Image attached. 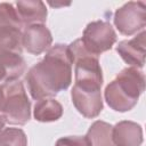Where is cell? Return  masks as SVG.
<instances>
[{"label": "cell", "mask_w": 146, "mask_h": 146, "mask_svg": "<svg viewBox=\"0 0 146 146\" xmlns=\"http://www.w3.org/2000/svg\"><path fill=\"white\" fill-rule=\"evenodd\" d=\"M71 98L78 112L87 119H94L98 116L103 110L100 91H86L73 86Z\"/></svg>", "instance_id": "cell-8"}, {"label": "cell", "mask_w": 146, "mask_h": 146, "mask_svg": "<svg viewBox=\"0 0 146 146\" xmlns=\"http://www.w3.org/2000/svg\"><path fill=\"white\" fill-rule=\"evenodd\" d=\"M84 137L90 146H114L113 125L105 121H95Z\"/></svg>", "instance_id": "cell-14"}, {"label": "cell", "mask_w": 146, "mask_h": 146, "mask_svg": "<svg viewBox=\"0 0 146 146\" xmlns=\"http://www.w3.org/2000/svg\"><path fill=\"white\" fill-rule=\"evenodd\" d=\"M52 36L49 29L43 24H33L24 27L22 44L32 55H40L51 47Z\"/></svg>", "instance_id": "cell-7"}, {"label": "cell", "mask_w": 146, "mask_h": 146, "mask_svg": "<svg viewBox=\"0 0 146 146\" xmlns=\"http://www.w3.org/2000/svg\"><path fill=\"white\" fill-rule=\"evenodd\" d=\"M16 10L24 27L33 24H43L48 15L46 5L40 0L17 1Z\"/></svg>", "instance_id": "cell-11"}, {"label": "cell", "mask_w": 146, "mask_h": 146, "mask_svg": "<svg viewBox=\"0 0 146 146\" xmlns=\"http://www.w3.org/2000/svg\"><path fill=\"white\" fill-rule=\"evenodd\" d=\"M145 90V75L137 67L123 68L104 91L107 105L116 112L132 110Z\"/></svg>", "instance_id": "cell-2"}, {"label": "cell", "mask_w": 146, "mask_h": 146, "mask_svg": "<svg viewBox=\"0 0 146 146\" xmlns=\"http://www.w3.org/2000/svg\"><path fill=\"white\" fill-rule=\"evenodd\" d=\"M0 146H27V137L19 128H3L0 132Z\"/></svg>", "instance_id": "cell-17"}, {"label": "cell", "mask_w": 146, "mask_h": 146, "mask_svg": "<svg viewBox=\"0 0 146 146\" xmlns=\"http://www.w3.org/2000/svg\"><path fill=\"white\" fill-rule=\"evenodd\" d=\"M63 115V106L54 98H42L36 100L33 116L39 122H54Z\"/></svg>", "instance_id": "cell-13"}, {"label": "cell", "mask_w": 146, "mask_h": 146, "mask_svg": "<svg viewBox=\"0 0 146 146\" xmlns=\"http://www.w3.org/2000/svg\"><path fill=\"white\" fill-rule=\"evenodd\" d=\"M145 30L140 31L130 40H122L116 46V51L121 58L132 67L141 68L145 64Z\"/></svg>", "instance_id": "cell-9"}, {"label": "cell", "mask_w": 146, "mask_h": 146, "mask_svg": "<svg viewBox=\"0 0 146 146\" xmlns=\"http://www.w3.org/2000/svg\"><path fill=\"white\" fill-rule=\"evenodd\" d=\"M5 124H6V121H5L3 116H2V115H1V113H0V132L3 130V128H5Z\"/></svg>", "instance_id": "cell-19"}, {"label": "cell", "mask_w": 146, "mask_h": 146, "mask_svg": "<svg viewBox=\"0 0 146 146\" xmlns=\"http://www.w3.org/2000/svg\"><path fill=\"white\" fill-rule=\"evenodd\" d=\"M0 26L15 27L21 31L24 27L17 14V10L13 3H8V2L0 3Z\"/></svg>", "instance_id": "cell-16"}, {"label": "cell", "mask_w": 146, "mask_h": 146, "mask_svg": "<svg viewBox=\"0 0 146 146\" xmlns=\"http://www.w3.org/2000/svg\"><path fill=\"white\" fill-rule=\"evenodd\" d=\"M114 25L123 35L143 31L146 25V5L144 1H129L114 13Z\"/></svg>", "instance_id": "cell-6"}, {"label": "cell", "mask_w": 146, "mask_h": 146, "mask_svg": "<svg viewBox=\"0 0 146 146\" xmlns=\"http://www.w3.org/2000/svg\"><path fill=\"white\" fill-rule=\"evenodd\" d=\"M72 59L67 44L50 47L43 59L33 65L25 75L31 97L35 100L52 98L66 90L72 82Z\"/></svg>", "instance_id": "cell-1"}, {"label": "cell", "mask_w": 146, "mask_h": 146, "mask_svg": "<svg viewBox=\"0 0 146 146\" xmlns=\"http://www.w3.org/2000/svg\"><path fill=\"white\" fill-rule=\"evenodd\" d=\"M2 102H3V91H2L1 86H0V110H1V106H2Z\"/></svg>", "instance_id": "cell-20"}, {"label": "cell", "mask_w": 146, "mask_h": 146, "mask_svg": "<svg viewBox=\"0 0 146 146\" xmlns=\"http://www.w3.org/2000/svg\"><path fill=\"white\" fill-rule=\"evenodd\" d=\"M72 64H74V86L86 91H100L103 86V72L98 56L89 52L76 39L67 46Z\"/></svg>", "instance_id": "cell-3"}, {"label": "cell", "mask_w": 146, "mask_h": 146, "mask_svg": "<svg viewBox=\"0 0 146 146\" xmlns=\"http://www.w3.org/2000/svg\"><path fill=\"white\" fill-rule=\"evenodd\" d=\"M114 146H140L143 128L133 121H120L113 127Z\"/></svg>", "instance_id": "cell-10"}, {"label": "cell", "mask_w": 146, "mask_h": 146, "mask_svg": "<svg viewBox=\"0 0 146 146\" xmlns=\"http://www.w3.org/2000/svg\"><path fill=\"white\" fill-rule=\"evenodd\" d=\"M84 48L99 57L102 52L110 50L116 42V33L106 21H95L89 23L81 38Z\"/></svg>", "instance_id": "cell-5"}, {"label": "cell", "mask_w": 146, "mask_h": 146, "mask_svg": "<svg viewBox=\"0 0 146 146\" xmlns=\"http://www.w3.org/2000/svg\"><path fill=\"white\" fill-rule=\"evenodd\" d=\"M22 31L15 27L0 26V56L5 54L22 55Z\"/></svg>", "instance_id": "cell-15"}, {"label": "cell", "mask_w": 146, "mask_h": 146, "mask_svg": "<svg viewBox=\"0 0 146 146\" xmlns=\"http://www.w3.org/2000/svg\"><path fill=\"white\" fill-rule=\"evenodd\" d=\"M26 63L21 54H5L0 56V82L16 81L25 73Z\"/></svg>", "instance_id": "cell-12"}, {"label": "cell", "mask_w": 146, "mask_h": 146, "mask_svg": "<svg viewBox=\"0 0 146 146\" xmlns=\"http://www.w3.org/2000/svg\"><path fill=\"white\" fill-rule=\"evenodd\" d=\"M55 146H90L84 136H67L59 138Z\"/></svg>", "instance_id": "cell-18"}, {"label": "cell", "mask_w": 146, "mask_h": 146, "mask_svg": "<svg viewBox=\"0 0 146 146\" xmlns=\"http://www.w3.org/2000/svg\"><path fill=\"white\" fill-rule=\"evenodd\" d=\"M3 102L0 110L6 123L24 125L31 119V102L27 98L22 81H10L1 84Z\"/></svg>", "instance_id": "cell-4"}]
</instances>
